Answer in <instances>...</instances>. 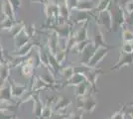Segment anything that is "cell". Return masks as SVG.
Instances as JSON below:
<instances>
[{
  "label": "cell",
  "instance_id": "cell-1",
  "mask_svg": "<svg viewBox=\"0 0 133 119\" xmlns=\"http://www.w3.org/2000/svg\"><path fill=\"white\" fill-rule=\"evenodd\" d=\"M109 11L112 18V30L116 32L118 29L123 27V25L125 24V12L119 3H116L115 7H113V10Z\"/></svg>",
  "mask_w": 133,
  "mask_h": 119
},
{
  "label": "cell",
  "instance_id": "cell-2",
  "mask_svg": "<svg viewBox=\"0 0 133 119\" xmlns=\"http://www.w3.org/2000/svg\"><path fill=\"white\" fill-rule=\"evenodd\" d=\"M96 100L94 96V93H88L83 97L78 98V109L82 110L83 112H94L96 107Z\"/></svg>",
  "mask_w": 133,
  "mask_h": 119
},
{
  "label": "cell",
  "instance_id": "cell-3",
  "mask_svg": "<svg viewBox=\"0 0 133 119\" xmlns=\"http://www.w3.org/2000/svg\"><path fill=\"white\" fill-rule=\"evenodd\" d=\"M48 30H52L57 33L59 39L68 40L71 35H72V26L71 24L66 23V24H55V25H48Z\"/></svg>",
  "mask_w": 133,
  "mask_h": 119
},
{
  "label": "cell",
  "instance_id": "cell-4",
  "mask_svg": "<svg viewBox=\"0 0 133 119\" xmlns=\"http://www.w3.org/2000/svg\"><path fill=\"white\" fill-rule=\"evenodd\" d=\"M44 12L47 18V24L50 21H54L57 24V20L59 19V6L57 2L44 3Z\"/></svg>",
  "mask_w": 133,
  "mask_h": 119
},
{
  "label": "cell",
  "instance_id": "cell-5",
  "mask_svg": "<svg viewBox=\"0 0 133 119\" xmlns=\"http://www.w3.org/2000/svg\"><path fill=\"white\" fill-rule=\"evenodd\" d=\"M108 50H109V48H106V47H98V48L95 50V52L94 53V55L91 56V58L89 59V61L88 62L87 66L90 68H96V66H97V65L102 61V59L107 55Z\"/></svg>",
  "mask_w": 133,
  "mask_h": 119
},
{
  "label": "cell",
  "instance_id": "cell-6",
  "mask_svg": "<svg viewBox=\"0 0 133 119\" xmlns=\"http://www.w3.org/2000/svg\"><path fill=\"white\" fill-rule=\"evenodd\" d=\"M31 80V87H30V91L31 92H39V91L46 89V88H52V89H55V87L53 85H49L47 81H45L44 79L40 75H35Z\"/></svg>",
  "mask_w": 133,
  "mask_h": 119
},
{
  "label": "cell",
  "instance_id": "cell-7",
  "mask_svg": "<svg viewBox=\"0 0 133 119\" xmlns=\"http://www.w3.org/2000/svg\"><path fill=\"white\" fill-rule=\"evenodd\" d=\"M10 86H11V95L14 99L20 100L23 97V95L28 91V85H21L17 82L14 79H10Z\"/></svg>",
  "mask_w": 133,
  "mask_h": 119
},
{
  "label": "cell",
  "instance_id": "cell-8",
  "mask_svg": "<svg viewBox=\"0 0 133 119\" xmlns=\"http://www.w3.org/2000/svg\"><path fill=\"white\" fill-rule=\"evenodd\" d=\"M103 72L99 69V68H89L85 73H84V75H85V79L87 80L89 82L90 85V88H92V91L94 93L97 92V87H96V82H97V79L100 74H102Z\"/></svg>",
  "mask_w": 133,
  "mask_h": 119
},
{
  "label": "cell",
  "instance_id": "cell-9",
  "mask_svg": "<svg viewBox=\"0 0 133 119\" xmlns=\"http://www.w3.org/2000/svg\"><path fill=\"white\" fill-rule=\"evenodd\" d=\"M95 20L97 25L104 26L109 32L112 31V18H111V13L109 9L97 13V15L95 16Z\"/></svg>",
  "mask_w": 133,
  "mask_h": 119
},
{
  "label": "cell",
  "instance_id": "cell-10",
  "mask_svg": "<svg viewBox=\"0 0 133 119\" xmlns=\"http://www.w3.org/2000/svg\"><path fill=\"white\" fill-rule=\"evenodd\" d=\"M91 43L94 45L95 48L98 47H106V48H114V46H109L103 38V34L101 32L100 28H98V25L95 23V26L94 29V35H92V39H91Z\"/></svg>",
  "mask_w": 133,
  "mask_h": 119
},
{
  "label": "cell",
  "instance_id": "cell-11",
  "mask_svg": "<svg viewBox=\"0 0 133 119\" xmlns=\"http://www.w3.org/2000/svg\"><path fill=\"white\" fill-rule=\"evenodd\" d=\"M132 64H133V53H124V52L121 51L118 62L114 66H112L111 71H119L124 66H130Z\"/></svg>",
  "mask_w": 133,
  "mask_h": 119
},
{
  "label": "cell",
  "instance_id": "cell-12",
  "mask_svg": "<svg viewBox=\"0 0 133 119\" xmlns=\"http://www.w3.org/2000/svg\"><path fill=\"white\" fill-rule=\"evenodd\" d=\"M57 3H58V6H59V18H61L63 20V24L70 23L72 12H71L69 6L66 4V0H60Z\"/></svg>",
  "mask_w": 133,
  "mask_h": 119
},
{
  "label": "cell",
  "instance_id": "cell-13",
  "mask_svg": "<svg viewBox=\"0 0 133 119\" xmlns=\"http://www.w3.org/2000/svg\"><path fill=\"white\" fill-rule=\"evenodd\" d=\"M34 71H35V65H34L33 56L28 59L26 62L21 66V73L22 75L27 79H31L34 75Z\"/></svg>",
  "mask_w": 133,
  "mask_h": 119
},
{
  "label": "cell",
  "instance_id": "cell-14",
  "mask_svg": "<svg viewBox=\"0 0 133 119\" xmlns=\"http://www.w3.org/2000/svg\"><path fill=\"white\" fill-rule=\"evenodd\" d=\"M31 100L33 102V110H32V112L36 116V119H39L41 117L42 111L44 109V103L42 102L41 98H40V91L33 93Z\"/></svg>",
  "mask_w": 133,
  "mask_h": 119
},
{
  "label": "cell",
  "instance_id": "cell-15",
  "mask_svg": "<svg viewBox=\"0 0 133 119\" xmlns=\"http://www.w3.org/2000/svg\"><path fill=\"white\" fill-rule=\"evenodd\" d=\"M50 33L48 35V42H47V51L52 53L55 55L58 48H59V42H60V39L58 37V35L56 32L52 31V30H49Z\"/></svg>",
  "mask_w": 133,
  "mask_h": 119
},
{
  "label": "cell",
  "instance_id": "cell-16",
  "mask_svg": "<svg viewBox=\"0 0 133 119\" xmlns=\"http://www.w3.org/2000/svg\"><path fill=\"white\" fill-rule=\"evenodd\" d=\"M34 48H36V43L33 42L32 40L30 42H28L27 44L22 46L21 48L17 49L11 54L12 57H26L28 55H30Z\"/></svg>",
  "mask_w": 133,
  "mask_h": 119
},
{
  "label": "cell",
  "instance_id": "cell-17",
  "mask_svg": "<svg viewBox=\"0 0 133 119\" xmlns=\"http://www.w3.org/2000/svg\"><path fill=\"white\" fill-rule=\"evenodd\" d=\"M1 14L3 17H8L12 19L13 21H17L16 15H15V10L13 8L12 4L9 0H2L1 3Z\"/></svg>",
  "mask_w": 133,
  "mask_h": 119
},
{
  "label": "cell",
  "instance_id": "cell-18",
  "mask_svg": "<svg viewBox=\"0 0 133 119\" xmlns=\"http://www.w3.org/2000/svg\"><path fill=\"white\" fill-rule=\"evenodd\" d=\"M88 27H89V21L83 23L82 27L78 28L75 33H72V36H74V39L76 41V43H78V42H82V41L89 39V30H88Z\"/></svg>",
  "mask_w": 133,
  "mask_h": 119
},
{
  "label": "cell",
  "instance_id": "cell-19",
  "mask_svg": "<svg viewBox=\"0 0 133 119\" xmlns=\"http://www.w3.org/2000/svg\"><path fill=\"white\" fill-rule=\"evenodd\" d=\"M14 46H15V50L17 49H19V48H21L22 46H24L25 44H27L28 42H30L32 38L28 35V33L26 32V30L24 28L22 32L20 33V34L18 35L17 37L14 38Z\"/></svg>",
  "mask_w": 133,
  "mask_h": 119
},
{
  "label": "cell",
  "instance_id": "cell-20",
  "mask_svg": "<svg viewBox=\"0 0 133 119\" xmlns=\"http://www.w3.org/2000/svg\"><path fill=\"white\" fill-rule=\"evenodd\" d=\"M96 49H97V48H95L94 44L90 42L89 45L84 48V50L81 53V54H82V61H81V65H84V66H87V64H88V62L89 61V59H90L91 56L94 55V53L95 52Z\"/></svg>",
  "mask_w": 133,
  "mask_h": 119
},
{
  "label": "cell",
  "instance_id": "cell-21",
  "mask_svg": "<svg viewBox=\"0 0 133 119\" xmlns=\"http://www.w3.org/2000/svg\"><path fill=\"white\" fill-rule=\"evenodd\" d=\"M85 79H85L84 74L78 72V73H75L74 75L69 80H66V82H65V85H63V86H77L79 83H82L83 81H84Z\"/></svg>",
  "mask_w": 133,
  "mask_h": 119
},
{
  "label": "cell",
  "instance_id": "cell-22",
  "mask_svg": "<svg viewBox=\"0 0 133 119\" xmlns=\"http://www.w3.org/2000/svg\"><path fill=\"white\" fill-rule=\"evenodd\" d=\"M95 3L94 0H78V5L76 10L78 11H87V12H92L95 8Z\"/></svg>",
  "mask_w": 133,
  "mask_h": 119
},
{
  "label": "cell",
  "instance_id": "cell-23",
  "mask_svg": "<svg viewBox=\"0 0 133 119\" xmlns=\"http://www.w3.org/2000/svg\"><path fill=\"white\" fill-rule=\"evenodd\" d=\"M72 104V101L66 98L65 96H60L57 97V100H56L55 104L53 106L54 111H60V110H66L68 109V107Z\"/></svg>",
  "mask_w": 133,
  "mask_h": 119
},
{
  "label": "cell",
  "instance_id": "cell-24",
  "mask_svg": "<svg viewBox=\"0 0 133 119\" xmlns=\"http://www.w3.org/2000/svg\"><path fill=\"white\" fill-rule=\"evenodd\" d=\"M10 72L11 69L9 68L8 61H5L1 64L0 66V85L5 83L6 81L10 78Z\"/></svg>",
  "mask_w": 133,
  "mask_h": 119
},
{
  "label": "cell",
  "instance_id": "cell-25",
  "mask_svg": "<svg viewBox=\"0 0 133 119\" xmlns=\"http://www.w3.org/2000/svg\"><path fill=\"white\" fill-rule=\"evenodd\" d=\"M75 12V17H74V24H83V23L89 21L91 15L89 12L87 11H78V10H74Z\"/></svg>",
  "mask_w": 133,
  "mask_h": 119
},
{
  "label": "cell",
  "instance_id": "cell-26",
  "mask_svg": "<svg viewBox=\"0 0 133 119\" xmlns=\"http://www.w3.org/2000/svg\"><path fill=\"white\" fill-rule=\"evenodd\" d=\"M90 88V85L89 82L85 79L84 81H83L82 83H79L77 85V91H76V97L79 98V97H83L84 95H87L89 93V89Z\"/></svg>",
  "mask_w": 133,
  "mask_h": 119
},
{
  "label": "cell",
  "instance_id": "cell-27",
  "mask_svg": "<svg viewBox=\"0 0 133 119\" xmlns=\"http://www.w3.org/2000/svg\"><path fill=\"white\" fill-rule=\"evenodd\" d=\"M25 26H26V25H25V22H24V21H19V22L16 21V22L14 23V25L12 26V28L8 31L9 36L11 37L12 39H14L15 37H17V36L24 30Z\"/></svg>",
  "mask_w": 133,
  "mask_h": 119
},
{
  "label": "cell",
  "instance_id": "cell-28",
  "mask_svg": "<svg viewBox=\"0 0 133 119\" xmlns=\"http://www.w3.org/2000/svg\"><path fill=\"white\" fill-rule=\"evenodd\" d=\"M111 3H112V0H99L97 2V4L95 5V8H94V10L92 12H95L97 14V13H99L101 11L108 10Z\"/></svg>",
  "mask_w": 133,
  "mask_h": 119
},
{
  "label": "cell",
  "instance_id": "cell-29",
  "mask_svg": "<svg viewBox=\"0 0 133 119\" xmlns=\"http://www.w3.org/2000/svg\"><path fill=\"white\" fill-rule=\"evenodd\" d=\"M16 21H13L12 19L8 17H3V19L0 21V31H9L14 25Z\"/></svg>",
  "mask_w": 133,
  "mask_h": 119
},
{
  "label": "cell",
  "instance_id": "cell-30",
  "mask_svg": "<svg viewBox=\"0 0 133 119\" xmlns=\"http://www.w3.org/2000/svg\"><path fill=\"white\" fill-rule=\"evenodd\" d=\"M59 73H61L62 76L66 79V80H69V79H71L72 75H74V74H75V67L68 66L66 68H61Z\"/></svg>",
  "mask_w": 133,
  "mask_h": 119
},
{
  "label": "cell",
  "instance_id": "cell-31",
  "mask_svg": "<svg viewBox=\"0 0 133 119\" xmlns=\"http://www.w3.org/2000/svg\"><path fill=\"white\" fill-rule=\"evenodd\" d=\"M55 57L57 59L58 62L60 64V66H63L64 62L66 59V51L65 49H62V48H58V50L56 52Z\"/></svg>",
  "mask_w": 133,
  "mask_h": 119
},
{
  "label": "cell",
  "instance_id": "cell-32",
  "mask_svg": "<svg viewBox=\"0 0 133 119\" xmlns=\"http://www.w3.org/2000/svg\"><path fill=\"white\" fill-rule=\"evenodd\" d=\"M71 112H68L66 110H60V111H54L50 119H68Z\"/></svg>",
  "mask_w": 133,
  "mask_h": 119
},
{
  "label": "cell",
  "instance_id": "cell-33",
  "mask_svg": "<svg viewBox=\"0 0 133 119\" xmlns=\"http://www.w3.org/2000/svg\"><path fill=\"white\" fill-rule=\"evenodd\" d=\"M122 40L123 42H132L133 41V32L127 28L122 27Z\"/></svg>",
  "mask_w": 133,
  "mask_h": 119
},
{
  "label": "cell",
  "instance_id": "cell-34",
  "mask_svg": "<svg viewBox=\"0 0 133 119\" xmlns=\"http://www.w3.org/2000/svg\"><path fill=\"white\" fill-rule=\"evenodd\" d=\"M123 9H124L125 14H128V13L132 12L133 11V0H127V1L124 3Z\"/></svg>",
  "mask_w": 133,
  "mask_h": 119
},
{
  "label": "cell",
  "instance_id": "cell-35",
  "mask_svg": "<svg viewBox=\"0 0 133 119\" xmlns=\"http://www.w3.org/2000/svg\"><path fill=\"white\" fill-rule=\"evenodd\" d=\"M83 112L79 109H77V112H71L68 119H83Z\"/></svg>",
  "mask_w": 133,
  "mask_h": 119
},
{
  "label": "cell",
  "instance_id": "cell-36",
  "mask_svg": "<svg viewBox=\"0 0 133 119\" xmlns=\"http://www.w3.org/2000/svg\"><path fill=\"white\" fill-rule=\"evenodd\" d=\"M121 49H122V52H124V53H133L131 42H124L123 45H122Z\"/></svg>",
  "mask_w": 133,
  "mask_h": 119
},
{
  "label": "cell",
  "instance_id": "cell-37",
  "mask_svg": "<svg viewBox=\"0 0 133 119\" xmlns=\"http://www.w3.org/2000/svg\"><path fill=\"white\" fill-rule=\"evenodd\" d=\"M66 4H68V6H69L71 12H72V11H74V10H76L78 0H66Z\"/></svg>",
  "mask_w": 133,
  "mask_h": 119
},
{
  "label": "cell",
  "instance_id": "cell-38",
  "mask_svg": "<svg viewBox=\"0 0 133 119\" xmlns=\"http://www.w3.org/2000/svg\"><path fill=\"white\" fill-rule=\"evenodd\" d=\"M125 24L133 27V11L128 14H125Z\"/></svg>",
  "mask_w": 133,
  "mask_h": 119
},
{
  "label": "cell",
  "instance_id": "cell-39",
  "mask_svg": "<svg viewBox=\"0 0 133 119\" xmlns=\"http://www.w3.org/2000/svg\"><path fill=\"white\" fill-rule=\"evenodd\" d=\"M10 3L12 4L14 10H17L19 8H21V0H9Z\"/></svg>",
  "mask_w": 133,
  "mask_h": 119
},
{
  "label": "cell",
  "instance_id": "cell-40",
  "mask_svg": "<svg viewBox=\"0 0 133 119\" xmlns=\"http://www.w3.org/2000/svg\"><path fill=\"white\" fill-rule=\"evenodd\" d=\"M0 61L2 62L7 61L5 59V56H4V49H3V47L1 45V36H0Z\"/></svg>",
  "mask_w": 133,
  "mask_h": 119
},
{
  "label": "cell",
  "instance_id": "cell-41",
  "mask_svg": "<svg viewBox=\"0 0 133 119\" xmlns=\"http://www.w3.org/2000/svg\"><path fill=\"white\" fill-rule=\"evenodd\" d=\"M127 113L129 114L130 118L133 119V103H130V105H129V108H128V110H127Z\"/></svg>",
  "mask_w": 133,
  "mask_h": 119
},
{
  "label": "cell",
  "instance_id": "cell-42",
  "mask_svg": "<svg viewBox=\"0 0 133 119\" xmlns=\"http://www.w3.org/2000/svg\"><path fill=\"white\" fill-rule=\"evenodd\" d=\"M52 1H55V2H58V1H60V0H52Z\"/></svg>",
  "mask_w": 133,
  "mask_h": 119
},
{
  "label": "cell",
  "instance_id": "cell-43",
  "mask_svg": "<svg viewBox=\"0 0 133 119\" xmlns=\"http://www.w3.org/2000/svg\"><path fill=\"white\" fill-rule=\"evenodd\" d=\"M1 64H2V62H1V61H0V66H1Z\"/></svg>",
  "mask_w": 133,
  "mask_h": 119
},
{
  "label": "cell",
  "instance_id": "cell-44",
  "mask_svg": "<svg viewBox=\"0 0 133 119\" xmlns=\"http://www.w3.org/2000/svg\"><path fill=\"white\" fill-rule=\"evenodd\" d=\"M132 103H133V102H132Z\"/></svg>",
  "mask_w": 133,
  "mask_h": 119
}]
</instances>
